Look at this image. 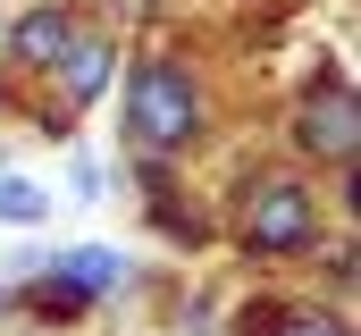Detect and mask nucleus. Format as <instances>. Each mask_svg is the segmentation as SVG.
<instances>
[{"label":"nucleus","mask_w":361,"mask_h":336,"mask_svg":"<svg viewBox=\"0 0 361 336\" xmlns=\"http://www.w3.org/2000/svg\"><path fill=\"white\" fill-rule=\"evenodd\" d=\"M42 277H51V286H68L76 303H92V294H118V286H126V252H109V244H76V252H59Z\"/></svg>","instance_id":"20e7f679"},{"label":"nucleus","mask_w":361,"mask_h":336,"mask_svg":"<svg viewBox=\"0 0 361 336\" xmlns=\"http://www.w3.org/2000/svg\"><path fill=\"white\" fill-rule=\"evenodd\" d=\"M42 219H51V193L25 176H0V227H42Z\"/></svg>","instance_id":"0eeeda50"},{"label":"nucleus","mask_w":361,"mask_h":336,"mask_svg":"<svg viewBox=\"0 0 361 336\" xmlns=\"http://www.w3.org/2000/svg\"><path fill=\"white\" fill-rule=\"evenodd\" d=\"M294 143L311 152V160H336V168H353V143H361V101H353V84L328 76L302 92V118H294Z\"/></svg>","instance_id":"7ed1b4c3"},{"label":"nucleus","mask_w":361,"mask_h":336,"mask_svg":"<svg viewBox=\"0 0 361 336\" xmlns=\"http://www.w3.org/2000/svg\"><path fill=\"white\" fill-rule=\"evenodd\" d=\"M109 68H118V51L92 42V34H76V42L59 51V92H68V109H92V101L109 92Z\"/></svg>","instance_id":"39448f33"},{"label":"nucleus","mask_w":361,"mask_h":336,"mask_svg":"<svg viewBox=\"0 0 361 336\" xmlns=\"http://www.w3.org/2000/svg\"><path fill=\"white\" fill-rule=\"evenodd\" d=\"M277 336H345V320H336V311H286Z\"/></svg>","instance_id":"6e6552de"},{"label":"nucleus","mask_w":361,"mask_h":336,"mask_svg":"<svg viewBox=\"0 0 361 336\" xmlns=\"http://www.w3.org/2000/svg\"><path fill=\"white\" fill-rule=\"evenodd\" d=\"M76 42V25H68V8H25L17 17V34H8V51L25 59V68H59V51Z\"/></svg>","instance_id":"423d86ee"},{"label":"nucleus","mask_w":361,"mask_h":336,"mask_svg":"<svg viewBox=\"0 0 361 336\" xmlns=\"http://www.w3.org/2000/svg\"><path fill=\"white\" fill-rule=\"evenodd\" d=\"M202 135V92L185 76L177 59H143L135 84H126V143L143 152V160H169Z\"/></svg>","instance_id":"f257e3e1"},{"label":"nucleus","mask_w":361,"mask_h":336,"mask_svg":"<svg viewBox=\"0 0 361 336\" xmlns=\"http://www.w3.org/2000/svg\"><path fill=\"white\" fill-rule=\"evenodd\" d=\"M235 236H244V252H261V260L311 252L319 244V193L302 176H252L244 202H235Z\"/></svg>","instance_id":"f03ea898"}]
</instances>
